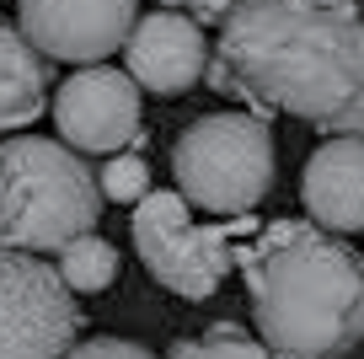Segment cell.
<instances>
[{
  "mask_svg": "<svg viewBox=\"0 0 364 359\" xmlns=\"http://www.w3.org/2000/svg\"><path fill=\"white\" fill-rule=\"evenodd\" d=\"M204 80L257 113H289L327 135H364L359 0H241L220 22Z\"/></svg>",
  "mask_w": 364,
  "mask_h": 359,
  "instance_id": "6da1fadb",
  "label": "cell"
},
{
  "mask_svg": "<svg viewBox=\"0 0 364 359\" xmlns=\"http://www.w3.org/2000/svg\"><path fill=\"white\" fill-rule=\"evenodd\" d=\"M236 263L273 359H343L364 343V263L332 231L279 220Z\"/></svg>",
  "mask_w": 364,
  "mask_h": 359,
  "instance_id": "7a4b0ae2",
  "label": "cell"
},
{
  "mask_svg": "<svg viewBox=\"0 0 364 359\" xmlns=\"http://www.w3.org/2000/svg\"><path fill=\"white\" fill-rule=\"evenodd\" d=\"M102 220V182L59 140L16 135L0 145V241L59 252Z\"/></svg>",
  "mask_w": 364,
  "mask_h": 359,
  "instance_id": "3957f363",
  "label": "cell"
},
{
  "mask_svg": "<svg viewBox=\"0 0 364 359\" xmlns=\"http://www.w3.org/2000/svg\"><path fill=\"white\" fill-rule=\"evenodd\" d=\"M171 177L209 214H252L273 188V135L257 113H204L171 145Z\"/></svg>",
  "mask_w": 364,
  "mask_h": 359,
  "instance_id": "277c9868",
  "label": "cell"
},
{
  "mask_svg": "<svg viewBox=\"0 0 364 359\" xmlns=\"http://www.w3.org/2000/svg\"><path fill=\"white\" fill-rule=\"evenodd\" d=\"M134 247L145 269L182 301H209L236 269L225 225H198L182 193H145L134 204Z\"/></svg>",
  "mask_w": 364,
  "mask_h": 359,
  "instance_id": "5b68a950",
  "label": "cell"
},
{
  "mask_svg": "<svg viewBox=\"0 0 364 359\" xmlns=\"http://www.w3.org/2000/svg\"><path fill=\"white\" fill-rule=\"evenodd\" d=\"M75 333L80 306L59 269L0 241V359H65Z\"/></svg>",
  "mask_w": 364,
  "mask_h": 359,
  "instance_id": "8992f818",
  "label": "cell"
},
{
  "mask_svg": "<svg viewBox=\"0 0 364 359\" xmlns=\"http://www.w3.org/2000/svg\"><path fill=\"white\" fill-rule=\"evenodd\" d=\"M16 22L38 54L91 65L129 43L139 0H16Z\"/></svg>",
  "mask_w": 364,
  "mask_h": 359,
  "instance_id": "52a82bcc",
  "label": "cell"
},
{
  "mask_svg": "<svg viewBox=\"0 0 364 359\" xmlns=\"http://www.w3.org/2000/svg\"><path fill=\"white\" fill-rule=\"evenodd\" d=\"M54 124L75 150L91 156H113V150L139 140V86L134 76L118 70H75L65 86L54 91Z\"/></svg>",
  "mask_w": 364,
  "mask_h": 359,
  "instance_id": "ba28073f",
  "label": "cell"
},
{
  "mask_svg": "<svg viewBox=\"0 0 364 359\" xmlns=\"http://www.w3.org/2000/svg\"><path fill=\"white\" fill-rule=\"evenodd\" d=\"M124 70L134 76V86L156 91V97H177V91L198 86L209 70L204 22H193L188 11L161 6L156 16L134 22V33L124 43Z\"/></svg>",
  "mask_w": 364,
  "mask_h": 359,
  "instance_id": "9c48e42d",
  "label": "cell"
},
{
  "mask_svg": "<svg viewBox=\"0 0 364 359\" xmlns=\"http://www.w3.org/2000/svg\"><path fill=\"white\" fill-rule=\"evenodd\" d=\"M306 214L332 236L364 231V135H332L306 161Z\"/></svg>",
  "mask_w": 364,
  "mask_h": 359,
  "instance_id": "30bf717a",
  "label": "cell"
},
{
  "mask_svg": "<svg viewBox=\"0 0 364 359\" xmlns=\"http://www.w3.org/2000/svg\"><path fill=\"white\" fill-rule=\"evenodd\" d=\"M43 102H48V54H38L22 38V27L0 16V135L33 124Z\"/></svg>",
  "mask_w": 364,
  "mask_h": 359,
  "instance_id": "8fae6325",
  "label": "cell"
},
{
  "mask_svg": "<svg viewBox=\"0 0 364 359\" xmlns=\"http://www.w3.org/2000/svg\"><path fill=\"white\" fill-rule=\"evenodd\" d=\"M118 274V247L102 241V236H75L70 247H59V279L70 284L75 295H91V290H107Z\"/></svg>",
  "mask_w": 364,
  "mask_h": 359,
  "instance_id": "7c38bea8",
  "label": "cell"
},
{
  "mask_svg": "<svg viewBox=\"0 0 364 359\" xmlns=\"http://www.w3.org/2000/svg\"><path fill=\"white\" fill-rule=\"evenodd\" d=\"M171 359H273L262 338H252L247 327L236 322H215L198 338H177L171 343Z\"/></svg>",
  "mask_w": 364,
  "mask_h": 359,
  "instance_id": "4fadbf2b",
  "label": "cell"
},
{
  "mask_svg": "<svg viewBox=\"0 0 364 359\" xmlns=\"http://www.w3.org/2000/svg\"><path fill=\"white\" fill-rule=\"evenodd\" d=\"M102 199H113V204H139L150 193V167L139 156H129V150H113V161L102 167Z\"/></svg>",
  "mask_w": 364,
  "mask_h": 359,
  "instance_id": "5bb4252c",
  "label": "cell"
},
{
  "mask_svg": "<svg viewBox=\"0 0 364 359\" xmlns=\"http://www.w3.org/2000/svg\"><path fill=\"white\" fill-rule=\"evenodd\" d=\"M65 359H156V354L139 343H124V338H86V343H70Z\"/></svg>",
  "mask_w": 364,
  "mask_h": 359,
  "instance_id": "9a60e30c",
  "label": "cell"
},
{
  "mask_svg": "<svg viewBox=\"0 0 364 359\" xmlns=\"http://www.w3.org/2000/svg\"><path fill=\"white\" fill-rule=\"evenodd\" d=\"M236 6L241 0H188V16H193V22H225Z\"/></svg>",
  "mask_w": 364,
  "mask_h": 359,
  "instance_id": "2e32d148",
  "label": "cell"
},
{
  "mask_svg": "<svg viewBox=\"0 0 364 359\" xmlns=\"http://www.w3.org/2000/svg\"><path fill=\"white\" fill-rule=\"evenodd\" d=\"M161 6H171V11H188V0H161Z\"/></svg>",
  "mask_w": 364,
  "mask_h": 359,
  "instance_id": "e0dca14e",
  "label": "cell"
}]
</instances>
